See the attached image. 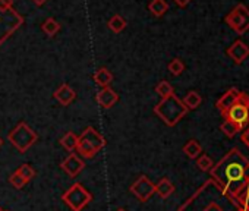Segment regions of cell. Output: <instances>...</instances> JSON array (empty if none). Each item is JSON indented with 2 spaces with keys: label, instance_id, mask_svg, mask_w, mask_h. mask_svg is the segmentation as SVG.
Listing matches in <instances>:
<instances>
[{
  "label": "cell",
  "instance_id": "obj_1",
  "mask_svg": "<svg viewBox=\"0 0 249 211\" xmlns=\"http://www.w3.org/2000/svg\"><path fill=\"white\" fill-rule=\"evenodd\" d=\"M210 176L226 193L237 199L249 183V158L234 147L218 163H214Z\"/></svg>",
  "mask_w": 249,
  "mask_h": 211
},
{
  "label": "cell",
  "instance_id": "obj_2",
  "mask_svg": "<svg viewBox=\"0 0 249 211\" xmlns=\"http://www.w3.org/2000/svg\"><path fill=\"white\" fill-rule=\"evenodd\" d=\"M240 204L211 177L178 211H237Z\"/></svg>",
  "mask_w": 249,
  "mask_h": 211
},
{
  "label": "cell",
  "instance_id": "obj_3",
  "mask_svg": "<svg viewBox=\"0 0 249 211\" xmlns=\"http://www.w3.org/2000/svg\"><path fill=\"white\" fill-rule=\"evenodd\" d=\"M154 113L167 126H175L186 116L188 109L180 98H178L175 94H172L167 98H161V101L154 107Z\"/></svg>",
  "mask_w": 249,
  "mask_h": 211
},
{
  "label": "cell",
  "instance_id": "obj_4",
  "mask_svg": "<svg viewBox=\"0 0 249 211\" xmlns=\"http://www.w3.org/2000/svg\"><path fill=\"white\" fill-rule=\"evenodd\" d=\"M224 121H229L237 126L239 131L249 126V95L246 92L240 94V98L230 109L221 113Z\"/></svg>",
  "mask_w": 249,
  "mask_h": 211
},
{
  "label": "cell",
  "instance_id": "obj_5",
  "mask_svg": "<svg viewBox=\"0 0 249 211\" xmlns=\"http://www.w3.org/2000/svg\"><path fill=\"white\" fill-rule=\"evenodd\" d=\"M38 140V135L31 129L30 125L25 122H19L9 134H8V141L19 151V153H27Z\"/></svg>",
  "mask_w": 249,
  "mask_h": 211
},
{
  "label": "cell",
  "instance_id": "obj_6",
  "mask_svg": "<svg viewBox=\"0 0 249 211\" xmlns=\"http://www.w3.org/2000/svg\"><path fill=\"white\" fill-rule=\"evenodd\" d=\"M62 199L72 211H82L91 202L92 196L81 183H73L62 195Z\"/></svg>",
  "mask_w": 249,
  "mask_h": 211
},
{
  "label": "cell",
  "instance_id": "obj_7",
  "mask_svg": "<svg viewBox=\"0 0 249 211\" xmlns=\"http://www.w3.org/2000/svg\"><path fill=\"white\" fill-rule=\"evenodd\" d=\"M224 22L237 34L243 35L246 31H249V9L243 3H237L226 17Z\"/></svg>",
  "mask_w": 249,
  "mask_h": 211
},
{
  "label": "cell",
  "instance_id": "obj_8",
  "mask_svg": "<svg viewBox=\"0 0 249 211\" xmlns=\"http://www.w3.org/2000/svg\"><path fill=\"white\" fill-rule=\"evenodd\" d=\"M24 18L12 8L9 11H0V46H2L21 25Z\"/></svg>",
  "mask_w": 249,
  "mask_h": 211
},
{
  "label": "cell",
  "instance_id": "obj_9",
  "mask_svg": "<svg viewBox=\"0 0 249 211\" xmlns=\"http://www.w3.org/2000/svg\"><path fill=\"white\" fill-rule=\"evenodd\" d=\"M131 192L142 202L148 201L156 193V185L148 179V176H140L131 186Z\"/></svg>",
  "mask_w": 249,
  "mask_h": 211
},
{
  "label": "cell",
  "instance_id": "obj_10",
  "mask_svg": "<svg viewBox=\"0 0 249 211\" xmlns=\"http://www.w3.org/2000/svg\"><path fill=\"white\" fill-rule=\"evenodd\" d=\"M226 54L236 63V65H242L248 57H249V47L242 41V40H236L226 52Z\"/></svg>",
  "mask_w": 249,
  "mask_h": 211
},
{
  "label": "cell",
  "instance_id": "obj_11",
  "mask_svg": "<svg viewBox=\"0 0 249 211\" xmlns=\"http://www.w3.org/2000/svg\"><path fill=\"white\" fill-rule=\"evenodd\" d=\"M60 167L71 176V177H76L85 167V163L84 160H81L75 153L69 154L62 163H60Z\"/></svg>",
  "mask_w": 249,
  "mask_h": 211
},
{
  "label": "cell",
  "instance_id": "obj_12",
  "mask_svg": "<svg viewBox=\"0 0 249 211\" xmlns=\"http://www.w3.org/2000/svg\"><path fill=\"white\" fill-rule=\"evenodd\" d=\"M240 94H242V91H239L237 88H230V89H227L218 100H217V103H215V107L223 113V112H226L227 109H230L231 106L240 98Z\"/></svg>",
  "mask_w": 249,
  "mask_h": 211
},
{
  "label": "cell",
  "instance_id": "obj_13",
  "mask_svg": "<svg viewBox=\"0 0 249 211\" xmlns=\"http://www.w3.org/2000/svg\"><path fill=\"white\" fill-rule=\"evenodd\" d=\"M97 103L101 106L103 109H110L113 106L117 103L119 100V94H116L114 89H111L110 87H106V88H101L98 92H97Z\"/></svg>",
  "mask_w": 249,
  "mask_h": 211
},
{
  "label": "cell",
  "instance_id": "obj_14",
  "mask_svg": "<svg viewBox=\"0 0 249 211\" xmlns=\"http://www.w3.org/2000/svg\"><path fill=\"white\" fill-rule=\"evenodd\" d=\"M79 138H81V140H84V141H87L88 144H91L97 151H100V150H101V148H104V145H106V141H104L103 135H101L98 131H95L92 126L85 128V129H84V132L79 135Z\"/></svg>",
  "mask_w": 249,
  "mask_h": 211
},
{
  "label": "cell",
  "instance_id": "obj_15",
  "mask_svg": "<svg viewBox=\"0 0 249 211\" xmlns=\"http://www.w3.org/2000/svg\"><path fill=\"white\" fill-rule=\"evenodd\" d=\"M53 95H54V98H56L62 106H69V104L75 100L76 92H75V89L71 88L68 84H63V85H60V87L54 91Z\"/></svg>",
  "mask_w": 249,
  "mask_h": 211
},
{
  "label": "cell",
  "instance_id": "obj_16",
  "mask_svg": "<svg viewBox=\"0 0 249 211\" xmlns=\"http://www.w3.org/2000/svg\"><path fill=\"white\" fill-rule=\"evenodd\" d=\"M173 192H175V185L167 177L160 179V182L156 185V193H159L163 199L169 198Z\"/></svg>",
  "mask_w": 249,
  "mask_h": 211
},
{
  "label": "cell",
  "instance_id": "obj_17",
  "mask_svg": "<svg viewBox=\"0 0 249 211\" xmlns=\"http://www.w3.org/2000/svg\"><path fill=\"white\" fill-rule=\"evenodd\" d=\"M148 11L156 18H161L169 11V3L166 2V0H151L150 5H148Z\"/></svg>",
  "mask_w": 249,
  "mask_h": 211
},
{
  "label": "cell",
  "instance_id": "obj_18",
  "mask_svg": "<svg viewBox=\"0 0 249 211\" xmlns=\"http://www.w3.org/2000/svg\"><path fill=\"white\" fill-rule=\"evenodd\" d=\"M94 81L101 87L106 88L111 84L113 81V73L107 69V68H100L95 73H94Z\"/></svg>",
  "mask_w": 249,
  "mask_h": 211
},
{
  "label": "cell",
  "instance_id": "obj_19",
  "mask_svg": "<svg viewBox=\"0 0 249 211\" xmlns=\"http://www.w3.org/2000/svg\"><path fill=\"white\" fill-rule=\"evenodd\" d=\"M182 101H183V104L186 106V109H188V110H195V109H198L199 106H201L202 97H201V94L196 92V91H189V92L185 95V98H183Z\"/></svg>",
  "mask_w": 249,
  "mask_h": 211
},
{
  "label": "cell",
  "instance_id": "obj_20",
  "mask_svg": "<svg viewBox=\"0 0 249 211\" xmlns=\"http://www.w3.org/2000/svg\"><path fill=\"white\" fill-rule=\"evenodd\" d=\"M76 150H78V153H79L84 158H94V157L97 156V153H98V151H97L91 144H88L87 141L81 140L79 137H78Z\"/></svg>",
  "mask_w": 249,
  "mask_h": 211
},
{
  "label": "cell",
  "instance_id": "obj_21",
  "mask_svg": "<svg viewBox=\"0 0 249 211\" xmlns=\"http://www.w3.org/2000/svg\"><path fill=\"white\" fill-rule=\"evenodd\" d=\"M183 153L189 157V158H198L202 153V147L196 140H189L185 145H183Z\"/></svg>",
  "mask_w": 249,
  "mask_h": 211
},
{
  "label": "cell",
  "instance_id": "obj_22",
  "mask_svg": "<svg viewBox=\"0 0 249 211\" xmlns=\"http://www.w3.org/2000/svg\"><path fill=\"white\" fill-rule=\"evenodd\" d=\"M108 28L113 31V33H120V31H123L124 28H126V19H124L123 17H120V15H113L111 18H110V21H108Z\"/></svg>",
  "mask_w": 249,
  "mask_h": 211
},
{
  "label": "cell",
  "instance_id": "obj_23",
  "mask_svg": "<svg viewBox=\"0 0 249 211\" xmlns=\"http://www.w3.org/2000/svg\"><path fill=\"white\" fill-rule=\"evenodd\" d=\"M60 144L63 148H66L68 151H73L76 150V144H78V135L73 134V132H68L62 137L60 140Z\"/></svg>",
  "mask_w": 249,
  "mask_h": 211
},
{
  "label": "cell",
  "instance_id": "obj_24",
  "mask_svg": "<svg viewBox=\"0 0 249 211\" xmlns=\"http://www.w3.org/2000/svg\"><path fill=\"white\" fill-rule=\"evenodd\" d=\"M41 28H43V31H44L46 35L54 37V35L57 34V31L60 30V24H59L54 18H49V19L44 21V24H43Z\"/></svg>",
  "mask_w": 249,
  "mask_h": 211
},
{
  "label": "cell",
  "instance_id": "obj_25",
  "mask_svg": "<svg viewBox=\"0 0 249 211\" xmlns=\"http://www.w3.org/2000/svg\"><path fill=\"white\" fill-rule=\"evenodd\" d=\"M156 92H157L161 98H167V97H170L172 94H175V89H173V87H172L170 82H167V81H160V82L157 84V87H156Z\"/></svg>",
  "mask_w": 249,
  "mask_h": 211
},
{
  "label": "cell",
  "instance_id": "obj_26",
  "mask_svg": "<svg viewBox=\"0 0 249 211\" xmlns=\"http://www.w3.org/2000/svg\"><path fill=\"white\" fill-rule=\"evenodd\" d=\"M196 166L202 170V172H210L214 166V161L210 156L207 154H201L198 158H196Z\"/></svg>",
  "mask_w": 249,
  "mask_h": 211
},
{
  "label": "cell",
  "instance_id": "obj_27",
  "mask_svg": "<svg viewBox=\"0 0 249 211\" xmlns=\"http://www.w3.org/2000/svg\"><path fill=\"white\" fill-rule=\"evenodd\" d=\"M167 69H169V72H170L172 75L178 76V75H180V73L185 70V63H183L179 57H176V59H173V60L169 63Z\"/></svg>",
  "mask_w": 249,
  "mask_h": 211
},
{
  "label": "cell",
  "instance_id": "obj_28",
  "mask_svg": "<svg viewBox=\"0 0 249 211\" xmlns=\"http://www.w3.org/2000/svg\"><path fill=\"white\" fill-rule=\"evenodd\" d=\"M220 129H221L223 134H224L226 137H229V138H233L236 134L240 132V131L237 129V126H236L234 123H231V122H229V121H223V123L220 125Z\"/></svg>",
  "mask_w": 249,
  "mask_h": 211
},
{
  "label": "cell",
  "instance_id": "obj_29",
  "mask_svg": "<svg viewBox=\"0 0 249 211\" xmlns=\"http://www.w3.org/2000/svg\"><path fill=\"white\" fill-rule=\"evenodd\" d=\"M9 182H11V185H12L14 188H17V189H22V188L28 183V180H27L24 176H21V175L18 173V170L14 172V173L11 175Z\"/></svg>",
  "mask_w": 249,
  "mask_h": 211
},
{
  "label": "cell",
  "instance_id": "obj_30",
  "mask_svg": "<svg viewBox=\"0 0 249 211\" xmlns=\"http://www.w3.org/2000/svg\"><path fill=\"white\" fill-rule=\"evenodd\" d=\"M237 202L240 204V207L245 211H249V183L246 185V188L242 191V193L237 196Z\"/></svg>",
  "mask_w": 249,
  "mask_h": 211
},
{
  "label": "cell",
  "instance_id": "obj_31",
  "mask_svg": "<svg viewBox=\"0 0 249 211\" xmlns=\"http://www.w3.org/2000/svg\"><path fill=\"white\" fill-rule=\"evenodd\" d=\"M18 173H19L21 176H24V177H25L28 182H30V180H31V179L36 176V172H34V169H33L30 164H27V163H25V164H22V166L18 169Z\"/></svg>",
  "mask_w": 249,
  "mask_h": 211
},
{
  "label": "cell",
  "instance_id": "obj_32",
  "mask_svg": "<svg viewBox=\"0 0 249 211\" xmlns=\"http://www.w3.org/2000/svg\"><path fill=\"white\" fill-rule=\"evenodd\" d=\"M14 6V0H0V11H9Z\"/></svg>",
  "mask_w": 249,
  "mask_h": 211
},
{
  "label": "cell",
  "instance_id": "obj_33",
  "mask_svg": "<svg viewBox=\"0 0 249 211\" xmlns=\"http://www.w3.org/2000/svg\"><path fill=\"white\" fill-rule=\"evenodd\" d=\"M242 141H243V144L249 148V126L243 129V132H242Z\"/></svg>",
  "mask_w": 249,
  "mask_h": 211
},
{
  "label": "cell",
  "instance_id": "obj_34",
  "mask_svg": "<svg viewBox=\"0 0 249 211\" xmlns=\"http://www.w3.org/2000/svg\"><path fill=\"white\" fill-rule=\"evenodd\" d=\"M173 2H175L179 8H186V6L191 3V0H173Z\"/></svg>",
  "mask_w": 249,
  "mask_h": 211
},
{
  "label": "cell",
  "instance_id": "obj_35",
  "mask_svg": "<svg viewBox=\"0 0 249 211\" xmlns=\"http://www.w3.org/2000/svg\"><path fill=\"white\" fill-rule=\"evenodd\" d=\"M33 2H34V5H37V6H43V5L47 2V0H33Z\"/></svg>",
  "mask_w": 249,
  "mask_h": 211
},
{
  "label": "cell",
  "instance_id": "obj_36",
  "mask_svg": "<svg viewBox=\"0 0 249 211\" xmlns=\"http://www.w3.org/2000/svg\"><path fill=\"white\" fill-rule=\"evenodd\" d=\"M116 211H126V210H124V208H119V210H116Z\"/></svg>",
  "mask_w": 249,
  "mask_h": 211
},
{
  "label": "cell",
  "instance_id": "obj_37",
  "mask_svg": "<svg viewBox=\"0 0 249 211\" xmlns=\"http://www.w3.org/2000/svg\"><path fill=\"white\" fill-rule=\"evenodd\" d=\"M2 144H3V141H2V138H0V147H2Z\"/></svg>",
  "mask_w": 249,
  "mask_h": 211
},
{
  "label": "cell",
  "instance_id": "obj_38",
  "mask_svg": "<svg viewBox=\"0 0 249 211\" xmlns=\"http://www.w3.org/2000/svg\"><path fill=\"white\" fill-rule=\"evenodd\" d=\"M237 211H245V210H243V208H242V207H240V208H239V210H237Z\"/></svg>",
  "mask_w": 249,
  "mask_h": 211
},
{
  "label": "cell",
  "instance_id": "obj_39",
  "mask_svg": "<svg viewBox=\"0 0 249 211\" xmlns=\"http://www.w3.org/2000/svg\"><path fill=\"white\" fill-rule=\"evenodd\" d=\"M0 211H3V210H2V207H0Z\"/></svg>",
  "mask_w": 249,
  "mask_h": 211
}]
</instances>
